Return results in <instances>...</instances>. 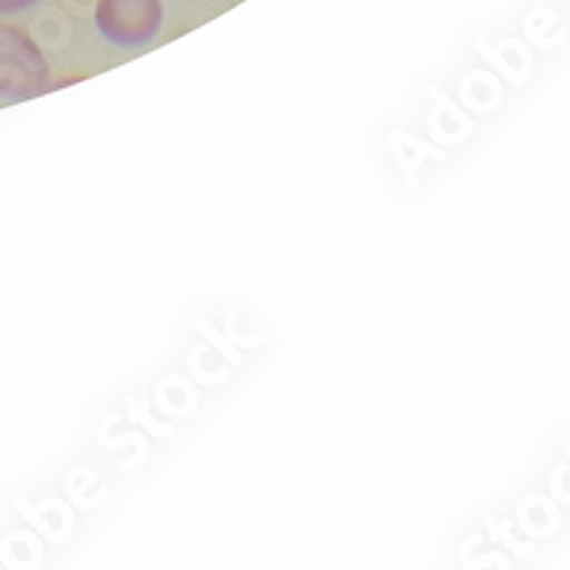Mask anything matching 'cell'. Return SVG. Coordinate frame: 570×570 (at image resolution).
Here are the masks:
<instances>
[{
  "mask_svg": "<svg viewBox=\"0 0 570 570\" xmlns=\"http://www.w3.org/2000/svg\"><path fill=\"white\" fill-rule=\"evenodd\" d=\"M49 89V63L40 46L20 29L0 23V100L23 104Z\"/></svg>",
  "mask_w": 570,
  "mask_h": 570,
  "instance_id": "cell-1",
  "label": "cell"
},
{
  "mask_svg": "<svg viewBox=\"0 0 570 570\" xmlns=\"http://www.w3.org/2000/svg\"><path fill=\"white\" fill-rule=\"evenodd\" d=\"M95 23L115 46L149 43L163 23L160 0H98Z\"/></svg>",
  "mask_w": 570,
  "mask_h": 570,
  "instance_id": "cell-2",
  "label": "cell"
},
{
  "mask_svg": "<svg viewBox=\"0 0 570 570\" xmlns=\"http://www.w3.org/2000/svg\"><path fill=\"white\" fill-rule=\"evenodd\" d=\"M38 0H0V14H14L23 12V9L35 7Z\"/></svg>",
  "mask_w": 570,
  "mask_h": 570,
  "instance_id": "cell-3",
  "label": "cell"
}]
</instances>
